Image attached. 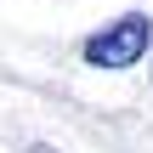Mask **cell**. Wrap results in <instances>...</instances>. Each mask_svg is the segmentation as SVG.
<instances>
[{
	"mask_svg": "<svg viewBox=\"0 0 153 153\" xmlns=\"http://www.w3.org/2000/svg\"><path fill=\"white\" fill-rule=\"evenodd\" d=\"M153 45V17L148 11H125L114 23H102L91 40H85V62L91 68H136Z\"/></svg>",
	"mask_w": 153,
	"mask_h": 153,
	"instance_id": "1",
	"label": "cell"
},
{
	"mask_svg": "<svg viewBox=\"0 0 153 153\" xmlns=\"http://www.w3.org/2000/svg\"><path fill=\"white\" fill-rule=\"evenodd\" d=\"M28 153H57V148H51V142H34V148H28Z\"/></svg>",
	"mask_w": 153,
	"mask_h": 153,
	"instance_id": "2",
	"label": "cell"
}]
</instances>
